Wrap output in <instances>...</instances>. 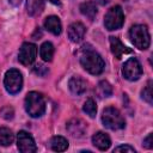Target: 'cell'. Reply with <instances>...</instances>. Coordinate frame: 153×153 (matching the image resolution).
<instances>
[{
    "instance_id": "6da1fadb",
    "label": "cell",
    "mask_w": 153,
    "mask_h": 153,
    "mask_svg": "<svg viewBox=\"0 0 153 153\" xmlns=\"http://www.w3.org/2000/svg\"><path fill=\"white\" fill-rule=\"evenodd\" d=\"M80 63L85 71H87L91 74H100L104 71L105 63L102 56L94 51L93 49H87L84 50L81 56H80Z\"/></svg>"
},
{
    "instance_id": "7a4b0ae2",
    "label": "cell",
    "mask_w": 153,
    "mask_h": 153,
    "mask_svg": "<svg viewBox=\"0 0 153 153\" xmlns=\"http://www.w3.org/2000/svg\"><path fill=\"white\" fill-rule=\"evenodd\" d=\"M25 110L33 118L41 117L45 111V100L43 96L35 91L29 92L25 97Z\"/></svg>"
},
{
    "instance_id": "3957f363",
    "label": "cell",
    "mask_w": 153,
    "mask_h": 153,
    "mask_svg": "<svg viewBox=\"0 0 153 153\" xmlns=\"http://www.w3.org/2000/svg\"><path fill=\"white\" fill-rule=\"evenodd\" d=\"M102 122L106 128L111 130H120L126 127V121L123 116L114 106H108L104 109L102 114Z\"/></svg>"
},
{
    "instance_id": "277c9868",
    "label": "cell",
    "mask_w": 153,
    "mask_h": 153,
    "mask_svg": "<svg viewBox=\"0 0 153 153\" xmlns=\"http://www.w3.org/2000/svg\"><path fill=\"white\" fill-rule=\"evenodd\" d=\"M129 37L133 44L140 50H145L149 47L151 36L145 25H141V24L133 25L129 30Z\"/></svg>"
},
{
    "instance_id": "5b68a950",
    "label": "cell",
    "mask_w": 153,
    "mask_h": 153,
    "mask_svg": "<svg viewBox=\"0 0 153 153\" xmlns=\"http://www.w3.org/2000/svg\"><path fill=\"white\" fill-rule=\"evenodd\" d=\"M123 23H124V14H123L121 6L116 5L108 10V12L104 17V25L108 30H110V31L117 30V29L122 27Z\"/></svg>"
},
{
    "instance_id": "8992f818",
    "label": "cell",
    "mask_w": 153,
    "mask_h": 153,
    "mask_svg": "<svg viewBox=\"0 0 153 153\" xmlns=\"http://www.w3.org/2000/svg\"><path fill=\"white\" fill-rule=\"evenodd\" d=\"M5 88L11 94H17L23 87V75L18 69H10L5 74L4 79Z\"/></svg>"
},
{
    "instance_id": "52a82bcc",
    "label": "cell",
    "mask_w": 153,
    "mask_h": 153,
    "mask_svg": "<svg viewBox=\"0 0 153 153\" xmlns=\"http://www.w3.org/2000/svg\"><path fill=\"white\" fill-rule=\"evenodd\" d=\"M122 74L129 81H135V80L140 79V76L142 75V67H141V63L139 62V60L136 57L128 59L123 63Z\"/></svg>"
},
{
    "instance_id": "ba28073f",
    "label": "cell",
    "mask_w": 153,
    "mask_h": 153,
    "mask_svg": "<svg viewBox=\"0 0 153 153\" xmlns=\"http://www.w3.org/2000/svg\"><path fill=\"white\" fill-rule=\"evenodd\" d=\"M36 55H37V47L33 44V43H23L20 49H19V53H18V60L22 65L24 66H30L35 59H36Z\"/></svg>"
},
{
    "instance_id": "9c48e42d",
    "label": "cell",
    "mask_w": 153,
    "mask_h": 153,
    "mask_svg": "<svg viewBox=\"0 0 153 153\" xmlns=\"http://www.w3.org/2000/svg\"><path fill=\"white\" fill-rule=\"evenodd\" d=\"M17 146L22 153H33L36 152V143L33 137L25 130H20L17 136Z\"/></svg>"
},
{
    "instance_id": "30bf717a",
    "label": "cell",
    "mask_w": 153,
    "mask_h": 153,
    "mask_svg": "<svg viewBox=\"0 0 153 153\" xmlns=\"http://www.w3.org/2000/svg\"><path fill=\"white\" fill-rule=\"evenodd\" d=\"M66 129L73 137H81L86 133V124L80 118H73L67 122Z\"/></svg>"
},
{
    "instance_id": "8fae6325",
    "label": "cell",
    "mask_w": 153,
    "mask_h": 153,
    "mask_svg": "<svg viewBox=\"0 0 153 153\" xmlns=\"http://www.w3.org/2000/svg\"><path fill=\"white\" fill-rule=\"evenodd\" d=\"M85 32H86V29H85L84 24H81L80 22L72 23V24L68 26V30H67L68 38H69L72 42H74V43H79V42L84 38Z\"/></svg>"
},
{
    "instance_id": "7c38bea8",
    "label": "cell",
    "mask_w": 153,
    "mask_h": 153,
    "mask_svg": "<svg viewBox=\"0 0 153 153\" xmlns=\"http://www.w3.org/2000/svg\"><path fill=\"white\" fill-rule=\"evenodd\" d=\"M68 87H69V91H71L73 94H75V96H81V94L86 91L87 84H86V81H85L81 76H79V75H73V76L69 79V81H68Z\"/></svg>"
},
{
    "instance_id": "4fadbf2b",
    "label": "cell",
    "mask_w": 153,
    "mask_h": 153,
    "mask_svg": "<svg viewBox=\"0 0 153 153\" xmlns=\"http://www.w3.org/2000/svg\"><path fill=\"white\" fill-rule=\"evenodd\" d=\"M110 48H111V53L115 55L116 59H121L123 55L131 53V50L129 48H127L117 37L111 36L110 37Z\"/></svg>"
},
{
    "instance_id": "5bb4252c",
    "label": "cell",
    "mask_w": 153,
    "mask_h": 153,
    "mask_svg": "<svg viewBox=\"0 0 153 153\" xmlns=\"http://www.w3.org/2000/svg\"><path fill=\"white\" fill-rule=\"evenodd\" d=\"M92 143L100 151H106L110 145H111V140L109 137L108 134L103 133V131H98L92 136Z\"/></svg>"
},
{
    "instance_id": "9a60e30c",
    "label": "cell",
    "mask_w": 153,
    "mask_h": 153,
    "mask_svg": "<svg viewBox=\"0 0 153 153\" xmlns=\"http://www.w3.org/2000/svg\"><path fill=\"white\" fill-rule=\"evenodd\" d=\"M44 27L51 32L53 35H60L61 33V30H62V25H61V22L59 19V17L56 16H49L45 18L44 20Z\"/></svg>"
},
{
    "instance_id": "2e32d148",
    "label": "cell",
    "mask_w": 153,
    "mask_h": 153,
    "mask_svg": "<svg viewBox=\"0 0 153 153\" xmlns=\"http://www.w3.org/2000/svg\"><path fill=\"white\" fill-rule=\"evenodd\" d=\"M80 12L82 13V16H85L86 18H88L90 20H93L97 16V7L96 4L93 1H86L82 2L80 5Z\"/></svg>"
},
{
    "instance_id": "e0dca14e",
    "label": "cell",
    "mask_w": 153,
    "mask_h": 153,
    "mask_svg": "<svg viewBox=\"0 0 153 153\" xmlns=\"http://www.w3.org/2000/svg\"><path fill=\"white\" fill-rule=\"evenodd\" d=\"M44 8V0H27L26 10L30 16L39 14Z\"/></svg>"
},
{
    "instance_id": "ac0fdd59",
    "label": "cell",
    "mask_w": 153,
    "mask_h": 153,
    "mask_svg": "<svg viewBox=\"0 0 153 153\" xmlns=\"http://www.w3.org/2000/svg\"><path fill=\"white\" fill-rule=\"evenodd\" d=\"M50 147L55 152H63L68 148V141L63 136H54L50 140Z\"/></svg>"
},
{
    "instance_id": "d6986e66",
    "label": "cell",
    "mask_w": 153,
    "mask_h": 153,
    "mask_svg": "<svg viewBox=\"0 0 153 153\" xmlns=\"http://www.w3.org/2000/svg\"><path fill=\"white\" fill-rule=\"evenodd\" d=\"M39 55L44 61H51L54 56V45L50 42H44L39 48Z\"/></svg>"
},
{
    "instance_id": "ffe728a7",
    "label": "cell",
    "mask_w": 153,
    "mask_h": 153,
    "mask_svg": "<svg viewBox=\"0 0 153 153\" xmlns=\"http://www.w3.org/2000/svg\"><path fill=\"white\" fill-rule=\"evenodd\" d=\"M14 140V135L11 129L1 127L0 128V146H10Z\"/></svg>"
},
{
    "instance_id": "44dd1931",
    "label": "cell",
    "mask_w": 153,
    "mask_h": 153,
    "mask_svg": "<svg viewBox=\"0 0 153 153\" xmlns=\"http://www.w3.org/2000/svg\"><path fill=\"white\" fill-rule=\"evenodd\" d=\"M97 93L104 98V97H110L112 94V86L106 81V80H102L98 82L97 85Z\"/></svg>"
},
{
    "instance_id": "7402d4cb",
    "label": "cell",
    "mask_w": 153,
    "mask_h": 153,
    "mask_svg": "<svg viewBox=\"0 0 153 153\" xmlns=\"http://www.w3.org/2000/svg\"><path fill=\"white\" fill-rule=\"evenodd\" d=\"M82 110L86 115H88L91 118L96 117V114H97V105L94 103V100L92 98H88L85 103H84V106H82Z\"/></svg>"
},
{
    "instance_id": "603a6c76",
    "label": "cell",
    "mask_w": 153,
    "mask_h": 153,
    "mask_svg": "<svg viewBox=\"0 0 153 153\" xmlns=\"http://www.w3.org/2000/svg\"><path fill=\"white\" fill-rule=\"evenodd\" d=\"M141 97L143 100H146L148 104L153 103V93H152V81H148L146 87L141 92Z\"/></svg>"
},
{
    "instance_id": "cb8c5ba5",
    "label": "cell",
    "mask_w": 153,
    "mask_h": 153,
    "mask_svg": "<svg viewBox=\"0 0 153 153\" xmlns=\"http://www.w3.org/2000/svg\"><path fill=\"white\" fill-rule=\"evenodd\" d=\"M114 152H134L135 153V149L129 145H121V146H117L114 149Z\"/></svg>"
},
{
    "instance_id": "d4e9b609",
    "label": "cell",
    "mask_w": 153,
    "mask_h": 153,
    "mask_svg": "<svg viewBox=\"0 0 153 153\" xmlns=\"http://www.w3.org/2000/svg\"><path fill=\"white\" fill-rule=\"evenodd\" d=\"M33 72L38 75H44L45 73H48V69L43 66V65H37L35 68H33Z\"/></svg>"
},
{
    "instance_id": "484cf974",
    "label": "cell",
    "mask_w": 153,
    "mask_h": 153,
    "mask_svg": "<svg viewBox=\"0 0 153 153\" xmlns=\"http://www.w3.org/2000/svg\"><path fill=\"white\" fill-rule=\"evenodd\" d=\"M142 145H143V147H146L148 149H151L153 147V145H152V134H148L147 137L143 139V143Z\"/></svg>"
},
{
    "instance_id": "4316f807",
    "label": "cell",
    "mask_w": 153,
    "mask_h": 153,
    "mask_svg": "<svg viewBox=\"0 0 153 153\" xmlns=\"http://www.w3.org/2000/svg\"><path fill=\"white\" fill-rule=\"evenodd\" d=\"M99 5H102V6H104V5H106V4H109V1L110 0H96Z\"/></svg>"
},
{
    "instance_id": "83f0119b",
    "label": "cell",
    "mask_w": 153,
    "mask_h": 153,
    "mask_svg": "<svg viewBox=\"0 0 153 153\" xmlns=\"http://www.w3.org/2000/svg\"><path fill=\"white\" fill-rule=\"evenodd\" d=\"M10 2H11L13 6H18V5L22 2V0H10Z\"/></svg>"
},
{
    "instance_id": "f1b7e54d",
    "label": "cell",
    "mask_w": 153,
    "mask_h": 153,
    "mask_svg": "<svg viewBox=\"0 0 153 153\" xmlns=\"http://www.w3.org/2000/svg\"><path fill=\"white\" fill-rule=\"evenodd\" d=\"M50 2H53V4H55V5H60V1L59 0H49Z\"/></svg>"
}]
</instances>
